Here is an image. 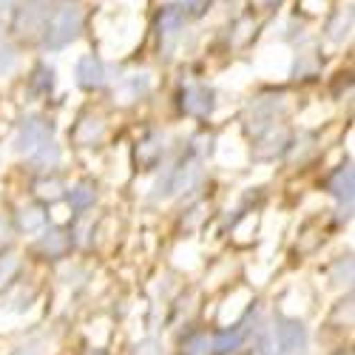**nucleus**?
<instances>
[{
  "label": "nucleus",
  "mask_w": 355,
  "mask_h": 355,
  "mask_svg": "<svg viewBox=\"0 0 355 355\" xmlns=\"http://www.w3.org/2000/svg\"><path fill=\"white\" fill-rule=\"evenodd\" d=\"M77 74H80V83H83V85H97V83L103 80V69H100V63L92 60V57H85V60L80 63Z\"/></svg>",
  "instance_id": "obj_1"
}]
</instances>
